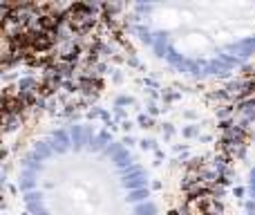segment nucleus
<instances>
[{
  "label": "nucleus",
  "mask_w": 255,
  "mask_h": 215,
  "mask_svg": "<svg viewBox=\"0 0 255 215\" xmlns=\"http://www.w3.org/2000/svg\"><path fill=\"white\" fill-rule=\"evenodd\" d=\"M215 141L208 101L115 63L92 90H63L4 135L2 215H181Z\"/></svg>",
  "instance_id": "obj_1"
},
{
  "label": "nucleus",
  "mask_w": 255,
  "mask_h": 215,
  "mask_svg": "<svg viewBox=\"0 0 255 215\" xmlns=\"http://www.w3.org/2000/svg\"><path fill=\"white\" fill-rule=\"evenodd\" d=\"M128 61L150 81L208 99L255 70V2L119 4Z\"/></svg>",
  "instance_id": "obj_2"
},
{
  "label": "nucleus",
  "mask_w": 255,
  "mask_h": 215,
  "mask_svg": "<svg viewBox=\"0 0 255 215\" xmlns=\"http://www.w3.org/2000/svg\"><path fill=\"white\" fill-rule=\"evenodd\" d=\"M217 215H255V119L235 146L222 177Z\"/></svg>",
  "instance_id": "obj_3"
}]
</instances>
